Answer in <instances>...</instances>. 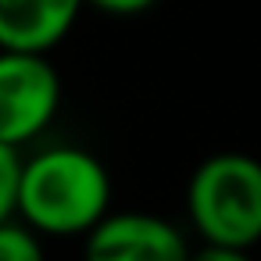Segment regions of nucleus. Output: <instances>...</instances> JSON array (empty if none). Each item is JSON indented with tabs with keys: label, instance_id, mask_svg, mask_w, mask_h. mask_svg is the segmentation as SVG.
<instances>
[{
	"label": "nucleus",
	"instance_id": "obj_5",
	"mask_svg": "<svg viewBox=\"0 0 261 261\" xmlns=\"http://www.w3.org/2000/svg\"><path fill=\"white\" fill-rule=\"evenodd\" d=\"M83 8V0H0V50H54Z\"/></svg>",
	"mask_w": 261,
	"mask_h": 261
},
{
	"label": "nucleus",
	"instance_id": "obj_8",
	"mask_svg": "<svg viewBox=\"0 0 261 261\" xmlns=\"http://www.w3.org/2000/svg\"><path fill=\"white\" fill-rule=\"evenodd\" d=\"M83 4H93L97 11L115 15V18H133V15L150 11V8L158 4V0H83Z\"/></svg>",
	"mask_w": 261,
	"mask_h": 261
},
{
	"label": "nucleus",
	"instance_id": "obj_1",
	"mask_svg": "<svg viewBox=\"0 0 261 261\" xmlns=\"http://www.w3.org/2000/svg\"><path fill=\"white\" fill-rule=\"evenodd\" d=\"M111 211V175L86 147H47L18 165L15 215L40 236H86Z\"/></svg>",
	"mask_w": 261,
	"mask_h": 261
},
{
	"label": "nucleus",
	"instance_id": "obj_7",
	"mask_svg": "<svg viewBox=\"0 0 261 261\" xmlns=\"http://www.w3.org/2000/svg\"><path fill=\"white\" fill-rule=\"evenodd\" d=\"M18 165H22L18 147L0 143V222L15 215V182H18Z\"/></svg>",
	"mask_w": 261,
	"mask_h": 261
},
{
	"label": "nucleus",
	"instance_id": "obj_6",
	"mask_svg": "<svg viewBox=\"0 0 261 261\" xmlns=\"http://www.w3.org/2000/svg\"><path fill=\"white\" fill-rule=\"evenodd\" d=\"M0 261H47L40 232L25 222H15V215L4 218L0 222Z\"/></svg>",
	"mask_w": 261,
	"mask_h": 261
},
{
	"label": "nucleus",
	"instance_id": "obj_4",
	"mask_svg": "<svg viewBox=\"0 0 261 261\" xmlns=\"http://www.w3.org/2000/svg\"><path fill=\"white\" fill-rule=\"evenodd\" d=\"M86 261H186L182 232L150 211H108L86 232Z\"/></svg>",
	"mask_w": 261,
	"mask_h": 261
},
{
	"label": "nucleus",
	"instance_id": "obj_3",
	"mask_svg": "<svg viewBox=\"0 0 261 261\" xmlns=\"http://www.w3.org/2000/svg\"><path fill=\"white\" fill-rule=\"evenodd\" d=\"M61 75L47 54L0 50V143L25 147L61 111Z\"/></svg>",
	"mask_w": 261,
	"mask_h": 261
},
{
	"label": "nucleus",
	"instance_id": "obj_9",
	"mask_svg": "<svg viewBox=\"0 0 261 261\" xmlns=\"http://www.w3.org/2000/svg\"><path fill=\"white\" fill-rule=\"evenodd\" d=\"M186 261H254L250 250L243 247H222V243H204L200 250H190Z\"/></svg>",
	"mask_w": 261,
	"mask_h": 261
},
{
	"label": "nucleus",
	"instance_id": "obj_2",
	"mask_svg": "<svg viewBox=\"0 0 261 261\" xmlns=\"http://www.w3.org/2000/svg\"><path fill=\"white\" fill-rule=\"evenodd\" d=\"M186 211L204 243H261V161L243 150H222L197 165L186 186Z\"/></svg>",
	"mask_w": 261,
	"mask_h": 261
}]
</instances>
